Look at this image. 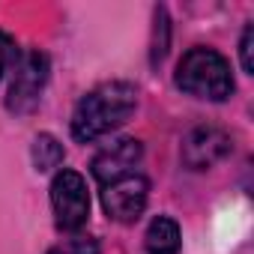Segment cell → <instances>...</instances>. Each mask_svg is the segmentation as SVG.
Returning a JSON list of instances; mask_svg holds the SVG:
<instances>
[{
  "label": "cell",
  "mask_w": 254,
  "mask_h": 254,
  "mask_svg": "<svg viewBox=\"0 0 254 254\" xmlns=\"http://www.w3.org/2000/svg\"><path fill=\"white\" fill-rule=\"evenodd\" d=\"M138 108V87L129 81H105L93 87L72 111V138L93 144L102 135L120 129Z\"/></svg>",
  "instance_id": "6da1fadb"
},
{
  "label": "cell",
  "mask_w": 254,
  "mask_h": 254,
  "mask_svg": "<svg viewBox=\"0 0 254 254\" xmlns=\"http://www.w3.org/2000/svg\"><path fill=\"white\" fill-rule=\"evenodd\" d=\"M177 87L194 99L206 102H224L233 93V72L230 63L215 48H189L183 60L177 63Z\"/></svg>",
  "instance_id": "7a4b0ae2"
},
{
  "label": "cell",
  "mask_w": 254,
  "mask_h": 254,
  "mask_svg": "<svg viewBox=\"0 0 254 254\" xmlns=\"http://www.w3.org/2000/svg\"><path fill=\"white\" fill-rule=\"evenodd\" d=\"M51 209H54V224L66 233H75L87 224L90 218V191L87 180L78 171H57L51 180Z\"/></svg>",
  "instance_id": "3957f363"
},
{
  "label": "cell",
  "mask_w": 254,
  "mask_h": 254,
  "mask_svg": "<svg viewBox=\"0 0 254 254\" xmlns=\"http://www.w3.org/2000/svg\"><path fill=\"white\" fill-rule=\"evenodd\" d=\"M48 81V57L42 51H24L15 63V75L6 93V108L12 114H30L45 90Z\"/></svg>",
  "instance_id": "277c9868"
},
{
  "label": "cell",
  "mask_w": 254,
  "mask_h": 254,
  "mask_svg": "<svg viewBox=\"0 0 254 254\" xmlns=\"http://www.w3.org/2000/svg\"><path fill=\"white\" fill-rule=\"evenodd\" d=\"M147 200H150V183L138 171L102 186V206H105L108 218H114L120 224L138 221L141 212L147 209Z\"/></svg>",
  "instance_id": "5b68a950"
},
{
  "label": "cell",
  "mask_w": 254,
  "mask_h": 254,
  "mask_svg": "<svg viewBox=\"0 0 254 254\" xmlns=\"http://www.w3.org/2000/svg\"><path fill=\"white\" fill-rule=\"evenodd\" d=\"M230 150H233V138L221 126H194L183 138V162L191 171H206L218 165Z\"/></svg>",
  "instance_id": "8992f818"
},
{
  "label": "cell",
  "mask_w": 254,
  "mask_h": 254,
  "mask_svg": "<svg viewBox=\"0 0 254 254\" xmlns=\"http://www.w3.org/2000/svg\"><path fill=\"white\" fill-rule=\"evenodd\" d=\"M141 159H144L141 141L120 138V141H111L108 147H102L96 153L90 171H93V177H96L99 186H108V183H114V180H120L126 174H135L138 165H141Z\"/></svg>",
  "instance_id": "52a82bcc"
},
{
  "label": "cell",
  "mask_w": 254,
  "mask_h": 254,
  "mask_svg": "<svg viewBox=\"0 0 254 254\" xmlns=\"http://www.w3.org/2000/svg\"><path fill=\"white\" fill-rule=\"evenodd\" d=\"M144 245H147V254H177L180 245H183L180 224L171 215H156L147 227Z\"/></svg>",
  "instance_id": "ba28073f"
},
{
  "label": "cell",
  "mask_w": 254,
  "mask_h": 254,
  "mask_svg": "<svg viewBox=\"0 0 254 254\" xmlns=\"http://www.w3.org/2000/svg\"><path fill=\"white\" fill-rule=\"evenodd\" d=\"M66 153H63V144L54 138V135H36L33 141V168L39 174H48V171H57L63 165Z\"/></svg>",
  "instance_id": "9c48e42d"
},
{
  "label": "cell",
  "mask_w": 254,
  "mask_h": 254,
  "mask_svg": "<svg viewBox=\"0 0 254 254\" xmlns=\"http://www.w3.org/2000/svg\"><path fill=\"white\" fill-rule=\"evenodd\" d=\"M48 254H99V239H93V236H72V239H63L60 245H54Z\"/></svg>",
  "instance_id": "30bf717a"
},
{
  "label": "cell",
  "mask_w": 254,
  "mask_h": 254,
  "mask_svg": "<svg viewBox=\"0 0 254 254\" xmlns=\"http://www.w3.org/2000/svg\"><path fill=\"white\" fill-rule=\"evenodd\" d=\"M239 60H242V69L248 75H254V27L248 24L242 30V39H239Z\"/></svg>",
  "instance_id": "8fae6325"
},
{
  "label": "cell",
  "mask_w": 254,
  "mask_h": 254,
  "mask_svg": "<svg viewBox=\"0 0 254 254\" xmlns=\"http://www.w3.org/2000/svg\"><path fill=\"white\" fill-rule=\"evenodd\" d=\"M12 57H15V45H12V39L3 30H0V78H3V72H6Z\"/></svg>",
  "instance_id": "7c38bea8"
}]
</instances>
